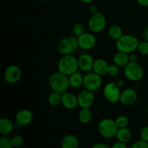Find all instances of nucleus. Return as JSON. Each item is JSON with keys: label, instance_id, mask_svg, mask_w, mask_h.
<instances>
[{"label": "nucleus", "instance_id": "5", "mask_svg": "<svg viewBox=\"0 0 148 148\" xmlns=\"http://www.w3.org/2000/svg\"><path fill=\"white\" fill-rule=\"evenodd\" d=\"M98 129L100 134L102 137L106 139H111L116 137L119 127L115 120L109 118H105L100 121Z\"/></svg>", "mask_w": 148, "mask_h": 148}, {"label": "nucleus", "instance_id": "27", "mask_svg": "<svg viewBox=\"0 0 148 148\" xmlns=\"http://www.w3.org/2000/svg\"><path fill=\"white\" fill-rule=\"evenodd\" d=\"M85 32V26L82 23H75L72 26V33H73L74 36H75L76 37H78Z\"/></svg>", "mask_w": 148, "mask_h": 148}, {"label": "nucleus", "instance_id": "10", "mask_svg": "<svg viewBox=\"0 0 148 148\" xmlns=\"http://www.w3.org/2000/svg\"><path fill=\"white\" fill-rule=\"evenodd\" d=\"M22 77L21 69L14 64L10 65L6 68L4 73V79L10 84H15L19 82Z\"/></svg>", "mask_w": 148, "mask_h": 148}, {"label": "nucleus", "instance_id": "14", "mask_svg": "<svg viewBox=\"0 0 148 148\" xmlns=\"http://www.w3.org/2000/svg\"><path fill=\"white\" fill-rule=\"evenodd\" d=\"M77 60L79 69L81 71L84 72H90L92 70L95 60L90 53H82L78 57Z\"/></svg>", "mask_w": 148, "mask_h": 148}, {"label": "nucleus", "instance_id": "39", "mask_svg": "<svg viewBox=\"0 0 148 148\" xmlns=\"http://www.w3.org/2000/svg\"><path fill=\"white\" fill-rule=\"evenodd\" d=\"M144 38L145 40L148 41V27H146L144 30Z\"/></svg>", "mask_w": 148, "mask_h": 148}, {"label": "nucleus", "instance_id": "26", "mask_svg": "<svg viewBox=\"0 0 148 148\" xmlns=\"http://www.w3.org/2000/svg\"><path fill=\"white\" fill-rule=\"evenodd\" d=\"M0 148H13L12 138L7 135H2L0 138Z\"/></svg>", "mask_w": 148, "mask_h": 148}, {"label": "nucleus", "instance_id": "21", "mask_svg": "<svg viewBox=\"0 0 148 148\" xmlns=\"http://www.w3.org/2000/svg\"><path fill=\"white\" fill-rule=\"evenodd\" d=\"M116 137L117 140L119 142L127 143L131 140L132 137V132L127 127L119 128Z\"/></svg>", "mask_w": 148, "mask_h": 148}, {"label": "nucleus", "instance_id": "25", "mask_svg": "<svg viewBox=\"0 0 148 148\" xmlns=\"http://www.w3.org/2000/svg\"><path fill=\"white\" fill-rule=\"evenodd\" d=\"M62 95L59 92L52 91L51 93L49 95L48 98V102L49 104L51 106H57L62 103Z\"/></svg>", "mask_w": 148, "mask_h": 148}, {"label": "nucleus", "instance_id": "2", "mask_svg": "<svg viewBox=\"0 0 148 148\" xmlns=\"http://www.w3.org/2000/svg\"><path fill=\"white\" fill-rule=\"evenodd\" d=\"M139 42L138 39L131 34H124L116 41V47L118 51L126 53H134L137 51Z\"/></svg>", "mask_w": 148, "mask_h": 148}, {"label": "nucleus", "instance_id": "3", "mask_svg": "<svg viewBox=\"0 0 148 148\" xmlns=\"http://www.w3.org/2000/svg\"><path fill=\"white\" fill-rule=\"evenodd\" d=\"M79 69L78 60L73 55H63L58 62V70L64 74L65 75L70 76Z\"/></svg>", "mask_w": 148, "mask_h": 148}, {"label": "nucleus", "instance_id": "11", "mask_svg": "<svg viewBox=\"0 0 148 148\" xmlns=\"http://www.w3.org/2000/svg\"><path fill=\"white\" fill-rule=\"evenodd\" d=\"M78 106L81 108H90L94 103L95 95L92 91L85 89L79 92L77 95Z\"/></svg>", "mask_w": 148, "mask_h": 148}, {"label": "nucleus", "instance_id": "33", "mask_svg": "<svg viewBox=\"0 0 148 148\" xmlns=\"http://www.w3.org/2000/svg\"><path fill=\"white\" fill-rule=\"evenodd\" d=\"M140 138L142 140L148 143V126L143 127L140 131Z\"/></svg>", "mask_w": 148, "mask_h": 148}, {"label": "nucleus", "instance_id": "30", "mask_svg": "<svg viewBox=\"0 0 148 148\" xmlns=\"http://www.w3.org/2000/svg\"><path fill=\"white\" fill-rule=\"evenodd\" d=\"M12 143L13 147H21L24 144V140L20 135H15L12 137Z\"/></svg>", "mask_w": 148, "mask_h": 148}, {"label": "nucleus", "instance_id": "9", "mask_svg": "<svg viewBox=\"0 0 148 148\" xmlns=\"http://www.w3.org/2000/svg\"><path fill=\"white\" fill-rule=\"evenodd\" d=\"M103 84L101 76L97 75L94 72H87L84 76L83 86L85 89L95 92L101 88Z\"/></svg>", "mask_w": 148, "mask_h": 148}, {"label": "nucleus", "instance_id": "18", "mask_svg": "<svg viewBox=\"0 0 148 148\" xmlns=\"http://www.w3.org/2000/svg\"><path fill=\"white\" fill-rule=\"evenodd\" d=\"M79 140L77 137L72 134H66L63 137L61 143L62 148H78Z\"/></svg>", "mask_w": 148, "mask_h": 148}, {"label": "nucleus", "instance_id": "13", "mask_svg": "<svg viewBox=\"0 0 148 148\" xmlns=\"http://www.w3.org/2000/svg\"><path fill=\"white\" fill-rule=\"evenodd\" d=\"M137 100V93L133 88H126L121 91L120 103L126 106H130L135 103Z\"/></svg>", "mask_w": 148, "mask_h": 148}, {"label": "nucleus", "instance_id": "12", "mask_svg": "<svg viewBox=\"0 0 148 148\" xmlns=\"http://www.w3.org/2000/svg\"><path fill=\"white\" fill-rule=\"evenodd\" d=\"M79 47L83 50H90L96 45V38L92 33L85 32L77 37Z\"/></svg>", "mask_w": 148, "mask_h": 148}, {"label": "nucleus", "instance_id": "15", "mask_svg": "<svg viewBox=\"0 0 148 148\" xmlns=\"http://www.w3.org/2000/svg\"><path fill=\"white\" fill-rule=\"evenodd\" d=\"M33 113L28 109H21L17 111V114H15L14 119H15L16 123L21 125L22 127L27 126L31 123L33 121Z\"/></svg>", "mask_w": 148, "mask_h": 148}, {"label": "nucleus", "instance_id": "6", "mask_svg": "<svg viewBox=\"0 0 148 148\" xmlns=\"http://www.w3.org/2000/svg\"><path fill=\"white\" fill-rule=\"evenodd\" d=\"M124 76L132 82H139L144 77V69L138 62H130L124 68Z\"/></svg>", "mask_w": 148, "mask_h": 148}, {"label": "nucleus", "instance_id": "43", "mask_svg": "<svg viewBox=\"0 0 148 148\" xmlns=\"http://www.w3.org/2000/svg\"><path fill=\"white\" fill-rule=\"evenodd\" d=\"M147 114L148 116V105H147Z\"/></svg>", "mask_w": 148, "mask_h": 148}, {"label": "nucleus", "instance_id": "17", "mask_svg": "<svg viewBox=\"0 0 148 148\" xmlns=\"http://www.w3.org/2000/svg\"><path fill=\"white\" fill-rule=\"evenodd\" d=\"M109 67L108 62L103 59H95L94 62L92 71L100 76L108 75V69Z\"/></svg>", "mask_w": 148, "mask_h": 148}, {"label": "nucleus", "instance_id": "1", "mask_svg": "<svg viewBox=\"0 0 148 148\" xmlns=\"http://www.w3.org/2000/svg\"><path fill=\"white\" fill-rule=\"evenodd\" d=\"M49 85L52 91L63 94L67 92L70 87L69 76L60 72L52 74L49 79Z\"/></svg>", "mask_w": 148, "mask_h": 148}, {"label": "nucleus", "instance_id": "34", "mask_svg": "<svg viewBox=\"0 0 148 148\" xmlns=\"http://www.w3.org/2000/svg\"><path fill=\"white\" fill-rule=\"evenodd\" d=\"M111 148H128V147L127 146L126 143H121V142L118 141L111 146Z\"/></svg>", "mask_w": 148, "mask_h": 148}, {"label": "nucleus", "instance_id": "16", "mask_svg": "<svg viewBox=\"0 0 148 148\" xmlns=\"http://www.w3.org/2000/svg\"><path fill=\"white\" fill-rule=\"evenodd\" d=\"M62 106L67 110H73L78 106L77 96L69 92H66L62 95Z\"/></svg>", "mask_w": 148, "mask_h": 148}, {"label": "nucleus", "instance_id": "40", "mask_svg": "<svg viewBox=\"0 0 148 148\" xmlns=\"http://www.w3.org/2000/svg\"><path fill=\"white\" fill-rule=\"evenodd\" d=\"M116 83V85H118L119 88H121V87L124 85V82H123V80H121V79H119V80H117Z\"/></svg>", "mask_w": 148, "mask_h": 148}, {"label": "nucleus", "instance_id": "38", "mask_svg": "<svg viewBox=\"0 0 148 148\" xmlns=\"http://www.w3.org/2000/svg\"><path fill=\"white\" fill-rule=\"evenodd\" d=\"M137 1L142 7H148V0H137Z\"/></svg>", "mask_w": 148, "mask_h": 148}, {"label": "nucleus", "instance_id": "22", "mask_svg": "<svg viewBox=\"0 0 148 148\" xmlns=\"http://www.w3.org/2000/svg\"><path fill=\"white\" fill-rule=\"evenodd\" d=\"M69 79L70 87H72V88H79L82 85H83L84 76H82V74L78 71L69 76Z\"/></svg>", "mask_w": 148, "mask_h": 148}, {"label": "nucleus", "instance_id": "31", "mask_svg": "<svg viewBox=\"0 0 148 148\" xmlns=\"http://www.w3.org/2000/svg\"><path fill=\"white\" fill-rule=\"evenodd\" d=\"M120 72V67L116 66V64L109 65V67L108 69V75L111 77H116L119 74Z\"/></svg>", "mask_w": 148, "mask_h": 148}, {"label": "nucleus", "instance_id": "24", "mask_svg": "<svg viewBox=\"0 0 148 148\" xmlns=\"http://www.w3.org/2000/svg\"><path fill=\"white\" fill-rule=\"evenodd\" d=\"M108 36L111 38L112 40H116V41L118 39H119L121 36L124 35L123 33V30L120 26L116 25H111L108 29Z\"/></svg>", "mask_w": 148, "mask_h": 148}, {"label": "nucleus", "instance_id": "35", "mask_svg": "<svg viewBox=\"0 0 148 148\" xmlns=\"http://www.w3.org/2000/svg\"><path fill=\"white\" fill-rule=\"evenodd\" d=\"M92 148H111V147H110L108 145L106 144V143H98L94 145Z\"/></svg>", "mask_w": 148, "mask_h": 148}, {"label": "nucleus", "instance_id": "29", "mask_svg": "<svg viewBox=\"0 0 148 148\" xmlns=\"http://www.w3.org/2000/svg\"><path fill=\"white\" fill-rule=\"evenodd\" d=\"M137 52L143 56H147L148 55V41L144 40L139 43L137 49Z\"/></svg>", "mask_w": 148, "mask_h": 148}, {"label": "nucleus", "instance_id": "20", "mask_svg": "<svg viewBox=\"0 0 148 148\" xmlns=\"http://www.w3.org/2000/svg\"><path fill=\"white\" fill-rule=\"evenodd\" d=\"M14 124L7 118H1L0 119V133L2 135H7L14 130Z\"/></svg>", "mask_w": 148, "mask_h": 148}, {"label": "nucleus", "instance_id": "4", "mask_svg": "<svg viewBox=\"0 0 148 148\" xmlns=\"http://www.w3.org/2000/svg\"><path fill=\"white\" fill-rule=\"evenodd\" d=\"M58 51L62 55H72L79 47L77 37L75 36H69L63 38L58 43Z\"/></svg>", "mask_w": 148, "mask_h": 148}, {"label": "nucleus", "instance_id": "36", "mask_svg": "<svg viewBox=\"0 0 148 148\" xmlns=\"http://www.w3.org/2000/svg\"><path fill=\"white\" fill-rule=\"evenodd\" d=\"M89 12L90 14V15H93V14H96L98 12V7L95 5H91L89 7Z\"/></svg>", "mask_w": 148, "mask_h": 148}, {"label": "nucleus", "instance_id": "19", "mask_svg": "<svg viewBox=\"0 0 148 148\" xmlns=\"http://www.w3.org/2000/svg\"><path fill=\"white\" fill-rule=\"evenodd\" d=\"M113 62L119 67H125L129 63V54L124 52L117 51L113 56Z\"/></svg>", "mask_w": 148, "mask_h": 148}, {"label": "nucleus", "instance_id": "28", "mask_svg": "<svg viewBox=\"0 0 148 148\" xmlns=\"http://www.w3.org/2000/svg\"><path fill=\"white\" fill-rule=\"evenodd\" d=\"M115 121L116 123L119 128L127 127V126H128L129 124V119L127 118L126 116L124 115L119 116L115 119Z\"/></svg>", "mask_w": 148, "mask_h": 148}, {"label": "nucleus", "instance_id": "42", "mask_svg": "<svg viewBox=\"0 0 148 148\" xmlns=\"http://www.w3.org/2000/svg\"><path fill=\"white\" fill-rule=\"evenodd\" d=\"M37 1H40V2H43V1H47V0H37Z\"/></svg>", "mask_w": 148, "mask_h": 148}, {"label": "nucleus", "instance_id": "41", "mask_svg": "<svg viewBox=\"0 0 148 148\" xmlns=\"http://www.w3.org/2000/svg\"><path fill=\"white\" fill-rule=\"evenodd\" d=\"M79 1L84 4H91L94 0H79Z\"/></svg>", "mask_w": 148, "mask_h": 148}, {"label": "nucleus", "instance_id": "23", "mask_svg": "<svg viewBox=\"0 0 148 148\" xmlns=\"http://www.w3.org/2000/svg\"><path fill=\"white\" fill-rule=\"evenodd\" d=\"M92 119V113L90 108H81L78 114V120L84 124H88Z\"/></svg>", "mask_w": 148, "mask_h": 148}, {"label": "nucleus", "instance_id": "32", "mask_svg": "<svg viewBox=\"0 0 148 148\" xmlns=\"http://www.w3.org/2000/svg\"><path fill=\"white\" fill-rule=\"evenodd\" d=\"M130 148H148V143L144 140H138L136 141Z\"/></svg>", "mask_w": 148, "mask_h": 148}, {"label": "nucleus", "instance_id": "8", "mask_svg": "<svg viewBox=\"0 0 148 148\" xmlns=\"http://www.w3.org/2000/svg\"><path fill=\"white\" fill-rule=\"evenodd\" d=\"M107 20L103 13L98 12L96 14L91 15L88 20V26L92 33H100L105 29Z\"/></svg>", "mask_w": 148, "mask_h": 148}, {"label": "nucleus", "instance_id": "44", "mask_svg": "<svg viewBox=\"0 0 148 148\" xmlns=\"http://www.w3.org/2000/svg\"><path fill=\"white\" fill-rule=\"evenodd\" d=\"M22 148H29V147H22Z\"/></svg>", "mask_w": 148, "mask_h": 148}, {"label": "nucleus", "instance_id": "37", "mask_svg": "<svg viewBox=\"0 0 148 148\" xmlns=\"http://www.w3.org/2000/svg\"><path fill=\"white\" fill-rule=\"evenodd\" d=\"M129 61L130 62H137V56L134 53L129 54Z\"/></svg>", "mask_w": 148, "mask_h": 148}, {"label": "nucleus", "instance_id": "7", "mask_svg": "<svg viewBox=\"0 0 148 148\" xmlns=\"http://www.w3.org/2000/svg\"><path fill=\"white\" fill-rule=\"evenodd\" d=\"M120 88L116 82H108L105 85L103 91L104 98L110 103H116L120 101L121 93Z\"/></svg>", "mask_w": 148, "mask_h": 148}]
</instances>
